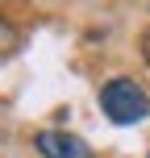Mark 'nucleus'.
<instances>
[{
  "label": "nucleus",
  "mask_w": 150,
  "mask_h": 158,
  "mask_svg": "<svg viewBox=\"0 0 150 158\" xmlns=\"http://www.w3.org/2000/svg\"><path fill=\"white\" fill-rule=\"evenodd\" d=\"M100 112L113 125H138L150 117V96L142 92V83L129 75H117L100 87Z\"/></svg>",
  "instance_id": "obj_1"
},
{
  "label": "nucleus",
  "mask_w": 150,
  "mask_h": 158,
  "mask_svg": "<svg viewBox=\"0 0 150 158\" xmlns=\"http://www.w3.org/2000/svg\"><path fill=\"white\" fill-rule=\"evenodd\" d=\"M33 150L42 158H96L92 146H88L84 137L67 133V129H42V133L33 137Z\"/></svg>",
  "instance_id": "obj_2"
},
{
  "label": "nucleus",
  "mask_w": 150,
  "mask_h": 158,
  "mask_svg": "<svg viewBox=\"0 0 150 158\" xmlns=\"http://www.w3.org/2000/svg\"><path fill=\"white\" fill-rule=\"evenodd\" d=\"M17 46H21V33H17V25L8 21V17H0V58H8Z\"/></svg>",
  "instance_id": "obj_3"
},
{
  "label": "nucleus",
  "mask_w": 150,
  "mask_h": 158,
  "mask_svg": "<svg viewBox=\"0 0 150 158\" xmlns=\"http://www.w3.org/2000/svg\"><path fill=\"white\" fill-rule=\"evenodd\" d=\"M138 50H142V63L150 67V25L142 29V38H138Z\"/></svg>",
  "instance_id": "obj_4"
},
{
  "label": "nucleus",
  "mask_w": 150,
  "mask_h": 158,
  "mask_svg": "<svg viewBox=\"0 0 150 158\" xmlns=\"http://www.w3.org/2000/svg\"><path fill=\"white\" fill-rule=\"evenodd\" d=\"M146 158H150V154H146Z\"/></svg>",
  "instance_id": "obj_5"
}]
</instances>
